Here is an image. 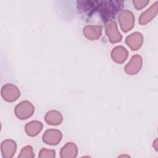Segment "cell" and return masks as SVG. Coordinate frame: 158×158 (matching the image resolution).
Returning <instances> with one entry per match:
<instances>
[{
    "label": "cell",
    "instance_id": "1",
    "mask_svg": "<svg viewBox=\"0 0 158 158\" xmlns=\"http://www.w3.org/2000/svg\"><path fill=\"white\" fill-rule=\"evenodd\" d=\"M14 111L16 116L20 119H27L33 115L34 107L30 102L24 101L16 106Z\"/></svg>",
    "mask_w": 158,
    "mask_h": 158
},
{
    "label": "cell",
    "instance_id": "2",
    "mask_svg": "<svg viewBox=\"0 0 158 158\" xmlns=\"http://www.w3.org/2000/svg\"><path fill=\"white\" fill-rule=\"evenodd\" d=\"M134 15L130 11L127 10H123L118 17V20L122 31L127 32L130 30L134 27Z\"/></svg>",
    "mask_w": 158,
    "mask_h": 158
},
{
    "label": "cell",
    "instance_id": "3",
    "mask_svg": "<svg viewBox=\"0 0 158 158\" xmlns=\"http://www.w3.org/2000/svg\"><path fill=\"white\" fill-rule=\"evenodd\" d=\"M142 66V59L139 55H135L125 66V70L129 75H134L138 72Z\"/></svg>",
    "mask_w": 158,
    "mask_h": 158
},
{
    "label": "cell",
    "instance_id": "4",
    "mask_svg": "<svg viewBox=\"0 0 158 158\" xmlns=\"http://www.w3.org/2000/svg\"><path fill=\"white\" fill-rule=\"evenodd\" d=\"M62 138L61 132L57 130H48L43 136V141L48 144L56 145Z\"/></svg>",
    "mask_w": 158,
    "mask_h": 158
},
{
    "label": "cell",
    "instance_id": "5",
    "mask_svg": "<svg viewBox=\"0 0 158 158\" xmlns=\"http://www.w3.org/2000/svg\"><path fill=\"white\" fill-rule=\"evenodd\" d=\"M106 32L107 36L109 38L110 42L117 43L121 41L122 36L120 33L117 31V24L115 21H111L109 24L107 25Z\"/></svg>",
    "mask_w": 158,
    "mask_h": 158
},
{
    "label": "cell",
    "instance_id": "6",
    "mask_svg": "<svg viewBox=\"0 0 158 158\" xmlns=\"http://www.w3.org/2000/svg\"><path fill=\"white\" fill-rule=\"evenodd\" d=\"M143 41V38L142 34L138 32H135L127 36L125 41L132 50H137L141 46Z\"/></svg>",
    "mask_w": 158,
    "mask_h": 158
},
{
    "label": "cell",
    "instance_id": "7",
    "mask_svg": "<svg viewBox=\"0 0 158 158\" xmlns=\"http://www.w3.org/2000/svg\"><path fill=\"white\" fill-rule=\"evenodd\" d=\"M157 14V1L152 4L149 9L141 14L139 17V23L144 25L149 22Z\"/></svg>",
    "mask_w": 158,
    "mask_h": 158
},
{
    "label": "cell",
    "instance_id": "8",
    "mask_svg": "<svg viewBox=\"0 0 158 158\" xmlns=\"http://www.w3.org/2000/svg\"><path fill=\"white\" fill-rule=\"evenodd\" d=\"M128 52L127 49L122 46H117L111 52V56L114 60L118 63H123L127 58Z\"/></svg>",
    "mask_w": 158,
    "mask_h": 158
},
{
    "label": "cell",
    "instance_id": "9",
    "mask_svg": "<svg viewBox=\"0 0 158 158\" xmlns=\"http://www.w3.org/2000/svg\"><path fill=\"white\" fill-rule=\"evenodd\" d=\"M83 34L90 40H96L101 35V28L99 26H86L83 28Z\"/></svg>",
    "mask_w": 158,
    "mask_h": 158
},
{
    "label": "cell",
    "instance_id": "10",
    "mask_svg": "<svg viewBox=\"0 0 158 158\" xmlns=\"http://www.w3.org/2000/svg\"><path fill=\"white\" fill-rule=\"evenodd\" d=\"M43 128L42 123L38 121H32L28 123L25 126L27 134L31 136H36L41 131Z\"/></svg>",
    "mask_w": 158,
    "mask_h": 158
},
{
    "label": "cell",
    "instance_id": "11",
    "mask_svg": "<svg viewBox=\"0 0 158 158\" xmlns=\"http://www.w3.org/2000/svg\"><path fill=\"white\" fill-rule=\"evenodd\" d=\"M45 120L46 122L52 125H57L60 124L62 121V117L60 112L56 110H51L47 112Z\"/></svg>",
    "mask_w": 158,
    "mask_h": 158
},
{
    "label": "cell",
    "instance_id": "12",
    "mask_svg": "<svg viewBox=\"0 0 158 158\" xmlns=\"http://www.w3.org/2000/svg\"><path fill=\"white\" fill-rule=\"evenodd\" d=\"M68 152H71L73 157H76L77 154V148L73 143H68L65 146H64L60 151V156L64 157L65 154Z\"/></svg>",
    "mask_w": 158,
    "mask_h": 158
}]
</instances>
